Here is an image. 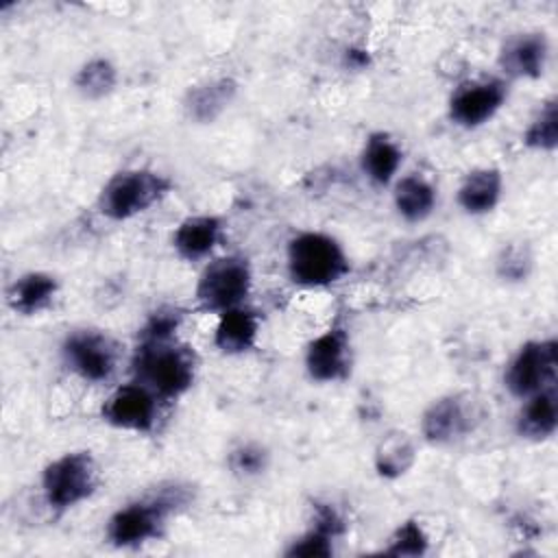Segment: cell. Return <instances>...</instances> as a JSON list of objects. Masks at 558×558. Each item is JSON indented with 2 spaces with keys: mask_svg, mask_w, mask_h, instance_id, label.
<instances>
[{
  "mask_svg": "<svg viewBox=\"0 0 558 558\" xmlns=\"http://www.w3.org/2000/svg\"><path fill=\"white\" fill-rule=\"evenodd\" d=\"M549 39L545 31H519L504 39L497 52L499 76L510 81H536L549 61Z\"/></svg>",
  "mask_w": 558,
  "mask_h": 558,
  "instance_id": "4fadbf2b",
  "label": "cell"
},
{
  "mask_svg": "<svg viewBox=\"0 0 558 558\" xmlns=\"http://www.w3.org/2000/svg\"><path fill=\"white\" fill-rule=\"evenodd\" d=\"M227 233V222L218 214H190L172 231V251L183 262H207L216 255Z\"/></svg>",
  "mask_w": 558,
  "mask_h": 558,
  "instance_id": "5bb4252c",
  "label": "cell"
},
{
  "mask_svg": "<svg viewBox=\"0 0 558 558\" xmlns=\"http://www.w3.org/2000/svg\"><path fill=\"white\" fill-rule=\"evenodd\" d=\"M185 320V310L179 305H159L155 307L137 331V340H166L177 338Z\"/></svg>",
  "mask_w": 558,
  "mask_h": 558,
  "instance_id": "f1b7e54d",
  "label": "cell"
},
{
  "mask_svg": "<svg viewBox=\"0 0 558 558\" xmlns=\"http://www.w3.org/2000/svg\"><path fill=\"white\" fill-rule=\"evenodd\" d=\"M347 523L336 506L331 504H314L310 527L303 530L296 538L288 543L283 549L286 556H331L336 551V541L344 534Z\"/></svg>",
  "mask_w": 558,
  "mask_h": 558,
  "instance_id": "ac0fdd59",
  "label": "cell"
},
{
  "mask_svg": "<svg viewBox=\"0 0 558 558\" xmlns=\"http://www.w3.org/2000/svg\"><path fill=\"white\" fill-rule=\"evenodd\" d=\"M262 333V314L251 303L231 307L216 316L211 344L220 355H244L257 347Z\"/></svg>",
  "mask_w": 558,
  "mask_h": 558,
  "instance_id": "2e32d148",
  "label": "cell"
},
{
  "mask_svg": "<svg viewBox=\"0 0 558 558\" xmlns=\"http://www.w3.org/2000/svg\"><path fill=\"white\" fill-rule=\"evenodd\" d=\"M534 266L532 251L525 242H508L495 257V272L506 283H521L530 277Z\"/></svg>",
  "mask_w": 558,
  "mask_h": 558,
  "instance_id": "83f0119b",
  "label": "cell"
},
{
  "mask_svg": "<svg viewBox=\"0 0 558 558\" xmlns=\"http://www.w3.org/2000/svg\"><path fill=\"white\" fill-rule=\"evenodd\" d=\"M556 384L558 340L554 336L521 342L504 366V388L519 401Z\"/></svg>",
  "mask_w": 558,
  "mask_h": 558,
  "instance_id": "9c48e42d",
  "label": "cell"
},
{
  "mask_svg": "<svg viewBox=\"0 0 558 558\" xmlns=\"http://www.w3.org/2000/svg\"><path fill=\"white\" fill-rule=\"evenodd\" d=\"M403 157H405V150L401 142L390 131L377 129L364 137L357 155V163L364 179L373 187L384 190V187H390L401 174Z\"/></svg>",
  "mask_w": 558,
  "mask_h": 558,
  "instance_id": "9a60e30c",
  "label": "cell"
},
{
  "mask_svg": "<svg viewBox=\"0 0 558 558\" xmlns=\"http://www.w3.org/2000/svg\"><path fill=\"white\" fill-rule=\"evenodd\" d=\"M521 144L534 153H554L558 148V98L549 96L532 116L521 133Z\"/></svg>",
  "mask_w": 558,
  "mask_h": 558,
  "instance_id": "d4e9b609",
  "label": "cell"
},
{
  "mask_svg": "<svg viewBox=\"0 0 558 558\" xmlns=\"http://www.w3.org/2000/svg\"><path fill=\"white\" fill-rule=\"evenodd\" d=\"M201 357L192 344L177 338L137 340L131 355V377L150 388L163 403H172L196 384Z\"/></svg>",
  "mask_w": 558,
  "mask_h": 558,
  "instance_id": "7a4b0ae2",
  "label": "cell"
},
{
  "mask_svg": "<svg viewBox=\"0 0 558 558\" xmlns=\"http://www.w3.org/2000/svg\"><path fill=\"white\" fill-rule=\"evenodd\" d=\"M305 375L316 384H340L353 371V338L347 320L336 316L303 347Z\"/></svg>",
  "mask_w": 558,
  "mask_h": 558,
  "instance_id": "8fae6325",
  "label": "cell"
},
{
  "mask_svg": "<svg viewBox=\"0 0 558 558\" xmlns=\"http://www.w3.org/2000/svg\"><path fill=\"white\" fill-rule=\"evenodd\" d=\"M238 92L240 83L229 74L203 78L185 89L181 107L190 122L211 124L235 102Z\"/></svg>",
  "mask_w": 558,
  "mask_h": 558,
  "instance_id": "e0dca14e",
  "label": "cell"
},
{
  "mask_svg": "<svg viewBox=\"0 0 558 558\" xmlns=\"http://www.w3.org/2000/svg\"><path fill=\"white\" fill-rule=\"evenodd\" d=\"M416 440L403 429H388L373 449V469L381 480H399L416 464Z\"/></svg>",
  "mask_w": 558,
  "mask_h": 558,
  "instance_id": "603a6c76",
  "label": "cell"
},
{
  "mask_svg": "<svg viewBox=\"0 0 558 558\" xmlns=\"http://www.w3.org/2000/svg\"><path fill=\"white\" fill-rule=\"evenodd\" d=\"M351 272V257L344 244L318 229L296 231L286 242V275L301 290H329Z\"/></svg>",
  "mask_w": 558,
  "mask_h": 558,
  "instance_id": "3957f363",
  "label": "cell"
},
{
  "mask_svg": "<svg viewBox=\"0 0 558 558\" xmlns=\"http://www.w3.org/2000/svg\"><path fill=\"white\" fill-rule=\"evenodd\" d=\"M61 364L68 373L89 386L109 384L120 366V342L105 329L76 327L70 329L59 344Z\"/></svg>",
  "mask_w": 558,
  "mask_h": 558,
  "instance_id": "52a82bcc",
  "label": "cell"
},
{
  "mask_svg": "<svg viewBox=\"0 0 558 558\" xmlns=\"http://www.w3.org/2000/svg\"><path fill=\"white\" fill-rule=\"evenodd\" d=\"M194 490L181 480L159 482L155 488L120 504L105 521V541L116 549H135L166 534L170 519L187 510Z\"/></svg>",
  "mask_w": 558,
  "mask_h": 558,
  "instance_id": "6da1fadb",
  "label": "cell"
},
{
  "mask_svg": "<svg viewBox=\"0 0 558 558\" xmlns=\"http://www.w3.org/2000/svg\"><path fill=\"white\" fill-rule=\"evenodd\" d=\"M390 196L397 216L408 225L425 222L438 207V190L434 181L421 172L399 174L390 185Z\"/></svg>",
  "mask_w": 558,
  "mask_h": 558,
  "instance_id": "44dd1931",
  "label": "cell"
},
{
  "mask_svg": "<svg viewBox=\"0 0 558 558\" xmlns=\"http://www.w3.org/2000/svg\"><path fill=\"white\" fill-rule=\"evenodd\" d=\"M225 464H227V471L242 480V482H248V480H257L262 477L268 466H270V449L262 442V440H255V438H244L240 442H235L229 451H227V458H225Z\"/></svg>",
  "mask_w": 558,
  "mask_h": 558,
  "instance_id": "484cf974",
  "label": "cell"
},
{
  "mask_svg": "<svg viewBox=\"0 0 558 558\" xmlns=\"http://www.w3.org/2000/svg\"><path fill=\"white\" fill-rule=\"evenodd\" d=\"M558 429V390L556 386L538 390L525 399L514 414V432L530 442H545Z\"/></svg>",
  "mask_w": 558,
  "mask_h": 558,
  "instance_id": "7402d4cb",
  "label": "cell"
},
{
  "mask_svg": "<svg viewBox=\"0 0 558 558\" xmlns=\"http://www.w3.org/2000/svg\"><path fill=\"white\" fill-rule=\"evenodd\" d=\"M172 190L174 181L155 168H122L100 185L96 211L109 222H126L150 211Z\"/></svg>",
  "mask_w": 558,
  "mask_h": 558,
  "instance_id": "277c9868",
  "label": "cell"
},
{
  "mask_svg": "<svg viewBox=\"0 0 558 558\" xmlns=\"http://www.w3.org/2000/svg\"><path fill=\"white\" fill-rule=\"evenodd\" d=\"M253 292V264L244 253H222L205 262L194 286L198 312L222 314L248 303Z\"/></svg>",
  "mask_w": 558,
  "mask_h": 558,
  "instance_id": "8992f818",
  "label": "cell"
},
{
  "mask_svg": "<svg viewBox=\"0 0 558 558\" xmlns=\"http://www.w3.org/2000/svg\"><path fill=\"white\" fill-rule=\"evenodd\" d=\"M100 486V464L89 449L63 451L48 460L39 473V490L54 517L89 501Z\"/></svg>",
  "mask_w": 558,
  "mask_h": 558,
  "instance_id": "5b68a950",
  "label": "cell"
},
{
  "mask_svg": "<svg viewBox=\"0 0 558 558\" xmlns=\"http://www.w3.org/2000/svg\"><path fill=\"white\" fill-rule=\"evenodd\" d=\"M504 172L497 166H477L469 170L456 190V205L466 216H486L504 198Z\"/></svg>",
  "mask_w": 558,
  "mask_h": 558,
  "instance_id": "ffe728a7",
  "label": "cell"
},
{
  "mask_svg": "<svg viewBox=\"0 0 558 558\" xmlns=\"http://www.w3.org/2000/svg\"><path fill=\"white\" fill-rule=\"evenodd\" d=\"M163 401L137 379H129L109 390L100 403V421L129 434H153L159 425Z\"/></svg>",
  "mask_w": 558,
  "mask_h": 558,
  "instance_id": "7c38bea8",
  "label": "cell"
},
{
  "mask_svg": "<svg viewBox=\"0 0 558 558\" xmlns=\"http://www.w3.org/2000/svg\"><path fill=\"white\" fill-rule=\"evenodd\" d=\"M118 83H120V70L105 54L89 57L72 74L74 92L83 100H92V102L109 98L118 89Z\"/></svg>",
  "mask_w": 558,
  "mask_h": 558,
  "instance_id": "cb8c5ba5",
  "label": "cell"
},
{
  "mask_svg": "<svg viewBox=\"0 0 558 558\" xmlns=\"http://www.w3.org/2000/svg\"><path fill=\"white\" fill-rule=\"evenodd\" d=\"M510 83L499 74H480L460 81L447 100V118L464 131L488 124L508 102Z\"/></svg>",
  "mask_w": 558,
  "mask_h": 558,
  "instance_id": "30bf717a",
  "label": "cell"
},
{
  "mask_svg": "<svg viewBox=\"0 0 558 558\" xmlns=\"http://www.w3.org/2000/svg\"><path fill=\"white\" fill-rule=\"evenodd\" d=\"M61 290L57 275L48 270H26L4 290L7 307L17 316H37L52 307Z\"/></svg>",
  "mask_w": 558,
  "mask_h": 558,
  "instance_id": "d6986e66",
  "label": "cell"
},
{
  "mask_svg": "<svg viewBox=\"0 0 558 558\" xmlns=\"http://www.w3.org/2000/svg\"><path fill=\"white\" fill-rule=\"evenodd\" d=\"M484 412L469 392H445L432 399L418 418V434L432 447H451L471 436Z\"/></svg>",
  "mask_w": 558,
  "mask_h": 558,
  "instance_id": "ba28073f",
  "label": "cell"
},
{
  "mask_svg": "<svg viewBox=\"0 0 558 558\" xmlns=\"http://www.w3.org/2000/svg\"><path fill=\"white\" fill-rule=\"evenodd\" d=\"M427 549H429V536H427L423 523L418 519H405L392 530L386 547H381V554L401 556V558H418V556L427 554Z\"/></svg>",
  "mask_w": 558,
  "mask_h": 558,
  "instance_id": "4316f807",
  "label": "cell"
}]
</instances>
